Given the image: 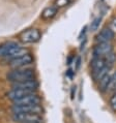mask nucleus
Segmentation results:
<instances>
[{
	"label": "nucleus",
	"mask_w": 116,
	"mask_h": 123,
	"mask_svg": "<svg viewBox=\"0 0 116 123\" xmlns=\"http://www.w3.org/2000/svg\"><path fill=\"white\" fill-rule=\"evenodd\" d=\"M8 81L12 83L15 82H22L26 80H31L34 78V71L31 68L21 67V68H13L12 71H9L6 76Z\"/></svg>",
	"instance_id": "1"
},
{
	"label": "nucleus",
	"mask_w": 116,
	"mask_h": 123,
	"mask_svg": "<svg viewBox=\"0 0 116 123\" xmlns=\"http://www.w3.org/2000/svg\"><path fill=\"white\" fill-rule=\"evenodd\" d=\"M13 120L18 123H29V122H39L42 123V117L39 114L32 113H13Z\"/></svg>",
	"instance_id": "2"
},
{
	"label": "nucleus",
	"mask_w": 116,
	"mask_h": 123,
	"mask_svg": "<svg viewBox=\"0 0 116 123\" xmlns=\"http://www.w3.org/2000/svg\"><path fill=\"white\" fill-rule=\"evenodd\" d=\"M40 36L42 35H40V32L39 29L31 28L22 32L21 35H20V39L24 43H34L40 39Z\"/></svg>",
	"instance_id": "3"
},
{
	"label": "nucleus",
	"mask_w": 116,
	"mask_h": 123,
	"mask_svg": "<svg viewBox=\"0 0 116 123\" xmlns=\"http://www.w3.org/2000/svg\"><path fill=\"white\" fill-rule=\"evenodd\" d=\"M32 62H33L32 55L30 53H27L21 57L11 60L9 61V66L12 68H21V67H26L27 65H30Z\"/></svg>",
	"instance_id": "4"
},
{
	"label": "nucleus",
	"mask_w": 116,
	"mask_h": 123,
	"mask_svg": "<svg viewBox=\"0 0 116 123\" xmlns=\"http://www.w3.org/2000/svg\"><path fill=\"white\" fill-rule=\"evenodd\" d=\"M40 98L35 92L30 93L20 99L13 101V105H39Z\"/></svg>",
	"instance_id": "5"
},
{
	"label": "nucleus",
	"mask_w": 116,
	"mask_h": 123,
	"mask_svg": "<svg viewBox=\"0 0 116 123\" xmlns=\"http://www.w3.org/2000/svg\"><path fill=\"white\" fill-rule=\"evenodd\" d=\"M113 52V46L111 43H100L93 49V57H105L109 53Z\"/></svg>",
	"instance_id": "6"
},
{
	"label": "nucleus",
	"mask_w": 116,
	"mask_h": 123,
	"mask_svg": "<svg viewBox=\"0 0 116 123\" xmlns=\"http://www.w3.org/2000/svg\"><path fill=\"white\" fill-rule=\"evenodd\" d=\"M21 46L16 42H8L0 45V58H7L12 53H13L16 50H18Z\"/></svg>",
	"instance_id": "7"
},
{
	"label": "nucleus",
	"mask_w": 116,
	"mask_h": 123,
	"mask_svg": "<svg viewBox=\"0 0 116 123\" xmlns=\"http://www.w3.org/2000/svg\"><path fill=\"white\" fill-rule=\"evenodd\" d=\"M13 113H32V114H39L42 112V108L39 105H13Z\"/></svg>",
	"instance_id": "8"
},
{
	"label": "nucleus",
	"mask_w": 116,
	"mask_h": 123,
	"mask_svg": "<svg viewBox=\"0 0 116 123\" xmlns=\"http://www.w3.org/2000/svg\"><path fill=\"white\" fill-rule=\"evenodd\" d=\"M37 87H39V83L34 79L22 81V82H15V83L12 84V88H13V89H25V90L35 91Z\"/></svg>",
	"instance_id": "9"
},
{
	"label": "nucleus",
	"mask_w": 116,
	"mask_h": 123,
	"mask_svg": "<svg viewBox=\"0 0 116 123\" xmlns=\"http://www.w3.org/2000/svg\"><path fill=\"white\" fill-rule=\"evenodd\" d=\"M115 33L113 32L110 27H106V28L102 29L101 32L97 34V37H95V40H97V43H111L114 38Z\"/></svg>",
	"instance_id": "10"
},
{
	"label": "nucleus",
	"mask_w": 116,
	"mask_h": 123,
	"mask_svg": "<svg viewBox=\"0 0 116 123\" xmlns=\"http://www.w3.org/2000/svg\"><path fill=\"white\" fill-rule=\"evenodd\" d=\"M33 92H35V91H32V90H25V89H13H13L7 93V97H8L11 100L15 101V100L20 99V98L26 96V95H28V94H30V93H33Z\"/></svg>",
	"instance_id": "11"
},
{
	"label": "nucleus",
	"mask_w": 116,
	"mask_h": 123,
	"mask_svg": "<svg viewBox=\"0 0 116 123\" xmlns=\"http://www.w3.org/2000/svg\"><path fill=\"white\" fill-rule=\"evenodd\" d=\"M108 66L107 62H106L105 57H93V59L91 60V68H92V74H95L101 69H103L104 67ZM110 67V66H109Z\"/></svg>",
	"instance_id": "12"
},
{
	"label": "nucleus",
	"mask_w": 116,
	"mask_h": 123,
	"mask_svg": "<svg viewBox=\"0 0 116 123\" xmlns=\"http://www.w3.org/2000/svg\"><path fill=\"white\" fill-rule=\"evenodd\" d=\"M57 12H58V7H56L55 5L48 6L42 12V19L43 20H51L57 15Z\"/></svg>",
	"instance_id": "13"
},
{
	"label": "nucleus",
	"mask_w": 116,
	"mask_h": 123,
	"mask_svg": "<svg viewBox=\"0 0 116 123\" xmlns=\"http://www.w3.org/2000/svg\"><path fill=\"white\" fill-rule=\"evenodd\" d=\"M110 79H111V76L109 74H107L104 78H102L100 81H98V86H100V89L103 91V92H106L108 89V86H109V83H110Z\"/></svg>",
	"instance_id": "14"
},
{
	"label": "nucleus",
	"mask_w": 116,
	"mask_h": 123,
	"mask_svg": "<svg viewBox=\"0 0 116 123\" xmlns=\"http://www.w3.org/2000/svg\"><path fill=\"white\" fill-rule=\"evenodd\" d=\"M110 69H111V67L106 66V67H104V68H103V69H101L100 71H97V73L92 74L94 81H95V82H98L102 78H104V77L106 76V74H109V71H110Z\"/></svg>",
	"instance_id": "15"
},
{
	"label": "nucleus",
	"mask_w": 116,
	"mask_h": 123,
	"mask_svg": "<svg viewBox=\"0 0 116 123\" xmlns=\"http://www.w3.org/2000/svg\"><path fill=\"white\" fill-rule=\"evenodd\" d=\"M101 22H102V17L95 18L90 24V30L91 31H97V30L98 29V27H100V25H101Z\"/></svg>",
	"instance_id": "16"
},
{
	"label": "nucleus",
	"mask_w": 116,
	"mask_h": 123,
	"mask_svg": "<svg viewBox=\"0 0 116 123\" xmlns=\"http://www.w3.org/2000/svg\"><path fill=\"white\" fill-rule=\"evenodd\" d=\"M115 87H116V71L111 76L110 79V83H109V86H108V89L107 91H111V90H115Z\"/></svg>",
	"instance_id": "17"
},
{
	"label": "nucleus",
	"mask_w": 116,
	"mask_h": 123,
	"mask_svg": "<svg viewBox=\"0 0 116 123\" xmlns=\"http://www.w3.org/2000/svg\"><path fill=\"white\" fill-rule=\"evenodd\" d=\"M71 2V0H55L54 5L59 8V7H64V6L69 5Z\"/></svg>",
	"instance_id": "18"
},
{
	"label": "nucleus",
	"mask_w": 116,
	"mask_h": 123,
	"mask_svg": "<svg viewBox=\"0 0 116 123\" xmlns=\"http://www.w3.org/2000/svg\"><path fill=\"white\" fill-rule=\"evenodd\" d=\"M110 105H111V108L113 109L114 111H116V93L111 97V99H110Z\"/></svg>",
	"instance_id": "19"
},
{
	"label": "nucleus",
	"mask_w": 116,
	"mask_h": 123,
	"mask_svg": "<svg viewBox=\"0 0 116 123\" xmlns=\"http://www.w3.org/2000/svg\"><path fill=\"white\" fill-rule=\"evenodd\" d=\"M110 28L113 30V32L115 33L116 32V18H114V19H112L111 20V22H110Z\"/></svg>",
	"instance_id": "20"
},
{
	"label": "nucleus",
	"mask_w": 116,
	"mask_h": 123,
	"mask_svg": "<svg viewBox=\"0 0 116 123\" xmlns=\"http://www.w3.org/2000/svg\"><path fill=\"white\" fill-rule=\"evenodd\" d=\"M75 92H76V87H71V99H74V94H75Z\"/></svg>",
	"instance_id": "21"
},
{
	"label": "nucleus",
	"mask_w": 116,
	"mask_h": 123,
	"mask_svg": "<svg viewBox=\"0 0 116 123\" xmlns=\"http://www.w3.org/2000/svg\"><path fill=\"white\" fill-rule=\"evenodd\" d=\"M80 64H81V58L79 57L77 59V64H76V69H79V67H80Z\"/></svg>",
	"instance_id": "22"
},
{
	"label": "nucleus",
	"mask_w": 116,
	"mask_h": 123,
	"mask_svg": "<svg viewBox=\"0 0 116 123\" xmlns=\"http://www.w3.org/2000/svg\"><path fill=\"white\" fill-rule=\"evenodd\" d=\"M86 29H87V27L85 26L83 29H82V32H81V34H80V36H79V39H81L82 38V35H83V34H85V32H86Z\"/></svg>",
	"instance_id": "23"
},
{
	"label": "nucleus",
	"mask_w": 116,
	"mask_h": 123,
	"mask_svg": "<svg viewBox=\"0 0 116 123\" xmlns=\"http://www.w3.org/2000/svg\"><path fill=\"white\" fill-rule=\"evenodd\" d=\"M29 123H39V122H29Z\"/></svg>",
	"instance_id": "24"
}]
</instances>
